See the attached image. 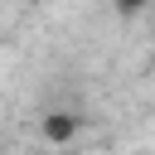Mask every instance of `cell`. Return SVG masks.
Wrapping results in <instances>:
<instances>
[{
	"mask_svg": "<svg viewBox=\"0 0 155 155\" xmlns=\"http://www.w3.org/2000/svg\"><path fill=\"white\" fill-rule=\"evenodd\" d=\"M116 5H121V10H150L155 0H116Z\"/></svg>",
	"mask_w": 155,
	"mask_h": 155,
	"instance_id": "cell-2",
	"label": "cell"
},
{
	"mask_svg": "<svg viewBox=\"0 0 155 155\" xmlns=\"http://www.w3.org/2000/svg\"><path fill=\"white\" fill-rule=\"evenodd\" d=\"M44 136L48 140H73L78 136V116H63V111L58 116H44Z\"/></svg>",
	"mask_w": 155,
	"mask_h": 155,
	"instance_id": "cell-1",
	"label": "cell"
}]
</instances>
